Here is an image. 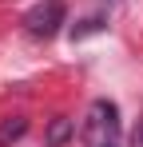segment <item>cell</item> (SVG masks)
I'll use <instances>...</instances> for the list:
<instances>
[{"mask_svg": "<svg viewBox=\"0 0 143 147\" xmlns=\"http://www.w3.org/2000/svg\"><path fill=\"white\" fill-rule=\"evenodd\" d=\"M115 135H119V107L111 99H95L88 107V123H84L88 147H115Z\"/></svg>", "mask_w": 143, "mask_h": 147, "instance_id": "1", "label": "cell"}, {"mask_svg": "<svg viewBox=\"0 0 143 147\" xmlns=\"http://www.w3.org/2000/svg\"><path fill=\"white\" fill-rule=\"evenodd\" d=\"M64 16H68V8H64V0H40L28 16H24V24H28V32L32 36H56L60 32V24H64Z\"/></svg>", "mask_w": 143, "mask_h": 147, "instance_id": "2", "label": "cell"}, {"mask_svg": "<svg viewBox=\"0 0 143 147\" xmlns=\"http://www.w3.org/2000/svg\"><path fill=\"white\" fill-rule=\"evenodd\" d=\"M24 131H28V119H24V115H12V119H4V123H0V147H12V143L24 135Z\"/></svg>", "mask_w": 143, "mask_h": 147, "instance_id": "3", "label": "cell"}, {"mask_svg": "<svg viewBox=\"0 0 143 147\" xmlns=\"http://www.w3.org/2000/svg\"><path fill=\"white\" fill-rule=\"evenodd\" d=\"M72 119H52V127H48V147H64L72 139Z\"/></svg>", "mask_w": 143, "mask_h": 147, "instance_id": "4", "label": "cell"}, {"mask_svg": "<svg viewBox=\"0 0 143 147\" xmlns=\"http://www.w3.org/2000/svg\"><path fill=\"white\" fill-rule=\"evenodd\" d=\"M103 24H107L103 16H88L84 24H80L76 32H72V40H84V36H92V32H103Z\"/></svg>", "mask_w": 143, "mask_h": 147, "instance_id": "5", "label": "cell"}]
</instances>
